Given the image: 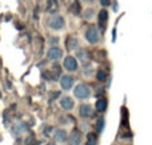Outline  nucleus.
<instances>
[{
  "label": "nucleus",
  "mask_w": 152,
  "mask_h": 145,
  "mask_svg": "<svg viewBox=\"0 0 152 145\" xmlns=\"http://www.w3.org/2000/svg\"><path fill=\"white\" fill-rule=\"evenodd\" d=\"M86 40L89 44H96L100 40V32L96 25H89L86 31Z\"/></svg>",
  "instance_id": "obj_1"
},
{
  "label": "nucleus",
  "mask_w": 152,
  "mask_h": 145,
  "mask_svg": "<svg viewBox=\"0 0 152 145\" xmlns=\"http://www.w3.org/2000/svg\"><path fill=\"white\" fill-rule=\"evenodd\" d=\"M64 24H66V20H64V17L60 15H53L48 19V27H50L51 29H53V31L61 29L64 27Z\"/></svg>",
  "instance_id": "obj_2"
},
{
  "label": "nucleus",
  "mask_w": 152,
  "mask_h": 145,
  "mask_svg": "<svg viewBox=\"0 0 152 145\" xmlns=\"http://www.w3.org/2000/svg\"><path fill=\"white\" fill-rule=\"evenodd\" d=\"M74 95H75V97H77V99H87L91 95V89H89V87L87 84L80 83V84L76 85V88L74 89Z\"/></svg>",
  "instance_id": "obj_3"
},
{
  "label": "nucleus",
  "mask_w": 152,
  "mask_h": 145,
  "mask_svg": "<svg viewBox=\"0 0 152 145\" xmlns=\"http://www.w3.org/2000/svg\"><path fill=\"white\" fill-rule=\"evenodd\" d=\"M64 68L69 72H75L77 69V60L74 56H67L64 59Z\"/></svg>",
  "instance_id": "obj_4"
},
{
  "label": "nucleus",
  "mask_w": 152,
  "mask_h": 145,
  "mask_svg": "<svg viewBox=\"0 0 152 145\" xmlns=\"http://www.w3.org/2000/svg\"><path fill=\"white\" fill-rule=\"evenodd\" d=\"M74 85V77L69 76V75H63L60 77V87L64 91H69Z\"/></svg>",
  "instance_id": "obj_5"
},
{
  "label": "nucleus",
  "mask_w": 152,
  "mask_h": 145,
  "mask_svg": "<svg viewBox=\"0 0 152 145\" xmlns=\"http://www.w3.org/2000/svg\"><path fill=\"white\" fill-rule=\"evenodd\" d=\"M47 56L51 60H59V59L63 57V49H60L59 47H51Z\"/></svg>",
  "instance_id": "obj_6"
},
{
  "label": "nucleus",
  "mask_w": 152,
  "mask_h": 145,
  "mask_svg": "<svg viewBox=\"0 0 152 145\" xmlns=\"http://www.w3.org/2000/svg\"><path fill=\"white\" fill-rule=\"evenodd\" d=\"M79 113L81 117H91L94 113V109L89 104H81L80 108H79Z\"/></svg>",
  "instance_id": "obj_7"
},
{
  "label": "nucleus",
  "mask_w": 152,
  "mask_h": 145,
  "mask_svg": "<svg viewBox=\"0 0 152 145\" xmlns=\"http://www.w3.org/2000/svg\"><path fill=\"white\" fill-rule=\"evenodd\" d=\"M74 100H72L71 97H68V96H64V97L60 99V105L63 109H66V111H71L72 108H74Z\"/></svg>",
  "instance_id": "obj_8"
},
{
  "label": "nucleus",
  "mask_w": 152,
  "mask_h": 145,
  "mask_svg": "<svg viewBox=\"0 0 152 145\" xmlns=\"http://www.w3.org/2000/svg\"><path fill=\"white\" fill-rule=\"evenodd\" d=\"M69 145H80L81 143V135L79 130H72V133L69 135L68 137Z\"/></svg>",
  "instance_id": "obj_9"
},
{
  "label": "nucleus",
  "mask_w": 152,
  "mask_h": 145,
  "mask_svg": "<svg viewBox=\"0 0 152 145\" xmlns=\"http://www.w3.org/2000/svg\"><path fill=\"white\" fill-rule=\"evenodd\" d=\"M53 137H55V140L59 141V143H64V141L67 140V132L64 129H58L55 132V135H53Z\"/></svg>",
  "instance_id": "obj_10"
},
{
  "label": "nucleus",
  "mask_w": 152,
  "mask_h": 145,
  "mask_svg": "<svg viewBox=\"0 0 152 145\" xmlns=\"http://www.w3.org/2000/svg\"><path fill=\"white\" fill-rule=\"evenodd\" d=\"M26 128L27 127L23 121H19L12 127V132H13V135H20V133H23L26 130Z\"/></svg>",
  "instance_id": "obj_11"
},
{
  "label": "nucleus",
  "mask_w": 152,
  "mask_h": 145,
  "mask_svg": "<svg viewBox=\"0 0 152 145\" xmlns=\"http://www.w3.org/2000/svg\"><path fill=\"white\" fill-rule=\"evenodd\" d=\"M67 47H68L69 49H76V48L79 47V40L74 36H69L68 40H67Z\"/></svg>",
  "instance_id": "obj_12"
},
{
  "label": "nucleus",
  "mask_w": 152,
  "mask_h": 145,
  "mask_svg": "<svg viewBox=\"0 0 152 145\" xmlns=\"http://www.w3.org/2000/svg\"><path fill=\"white\" fill-rule=\"evenodd\" d=\"M76 56H77V57L80 59L83 63H87V61L89 60V53L87 52L86 49H79L77 51V55H76Z\"/></svg>",
  "instance_id": "obj_13"
},
{
  "label": "nucleus",
  "mask_w": 152,
  "mask_h": 145,
  "mask_svg": "<svg viewBox=\"0 0 152 145\" xmlns=\"http://www.w3.org/2000/svg\"><path fill=\"white\" fill-rule=\"evenodd\" d=\"M83 17L86 20H92L95 17V9L94 8H86L83 12Z\"/></svg>",
  "instance_id": "obj_14"
},
{
  "label": "nucleus",
  "mask_w": 152,
  "mask_h": 145,
  "mask_svg": "<svg viewBox=\"0 0 152 145\" xmlns=\"http://www.w3.org/2000/svg\"><path fill=\"white\" fill-rule=\"evenodd\" d=\"M105 108H107V100L105 99H99V100L96 101V109L99 112H104Z\"/></svg>",
  "instance_id": "obj_15"
},
{
  "label": "nucleus",
  "mask_w": 152,
  "mask_h": 145,
  "mask_svg": "<svg viewBox=\"0 0 152 145\" xmlns=\"http://www.w3.org/2000/svg\"><path fill=\"white\" fill-rule=\"evenodd\" d=\"M107 19H108V12L105 9H102L99 13V23L103 24L104 21H107Z\"/></svg>",
  "instance_id": "obj_16"
},
{
  "label": "nucleus",
  "mask_w": 152,
  "mask_h": 145,
  "mask_svg": "<svg viewBox=\"0 0 152 145\" xmlns=\"http://www.w3.org/2000/svg\"><path fill=\"white\" fill-rule=\"evenodd\" d=\"M96 79L99 80V81H104V80L107 79V73H105L104 71H102V69H99V71L96 72Z\"/></svg>",
  "instance_id": "obj_17"
},
{
  "label": "nucleus",
  "mask_w": 152,
  "mask_h": 145,
  "mask_svg": "<svg viewBox=\"0 0 152 145\" xmlns=\"http://www.w3.org/2000/svg\"><path fill=\"white\" fill-rule=\"evenodd\" d=\"M103 127H104V119H99L97 120V124H96V130L97 133H100L103 130Z\"/></svg>",
  "instance_id": "obj_18"
},
{
  "label": "nucleus",
  "mask_w": 152,
  "mask_h": 145,
  "mask_svg": "<svg viewBox=\"0 0 152 145\" xmlns=\"http://www.w3.org/2000/svg\"><path fill=\"white\" fill-rule=\"evenodd\" d=\"M86 145H96V140H95L94 135H88V141H87Z\"/></svg>",
  "instance_id": "obj_19"
},
{
  "label": "nucleus",
  "mask_w": 152,
  "mask_h": 145,
  "mask_svg": "<svg viewBox=\"0 0 152 145\" xmlns=\"http://www.w3.org/2000/svg\"><path fill=\"white\" fill-rule=\"evenodd\" d=\"M100 1H102V5H104V7H107V5L111 4L110 0H100Z\"/></svg>",
  "instance_id": "obj_20"
},
{
  "label": "nucleus",
  "mask_w": 152,
  "mask_h": 145,
  "mask_svg": "<svg viewBox=\"0 0 152 145\" xmlns=\"http://www.w3.org/2000/svg\"><path fill=\"white\" fill-rule=\"evenodd\" d=\"M113 11H118V1H113Z\"/></svg>",
  "instance_id": "obj_21"
},
{
  "label": "nucleus",
  "mask_w": 152,
  "mask_h": 145,
  "mask_svg": "<svg viewBox=\"0 0 152 145\" xmlns=\"http://www.w3.org/2000/svg\"><path fill=\"white\" fill-rule=\"evenodd\" d=\"M84 3H87V4H92V3H95V0H83Z\"/></svg>",
  "instance_id": "obj_22"
},
{
  "label": "nucleus",
  "mask_w": 152,
  "mask_h": 145,
  "mask_svg": "<svg viewBox=\"0 0 152 145\" xmlns=\"http://www.w3.org/2000/svg\"><path fill=\"white\" fill-rule=\"evenodd\" d=\"M47 145H55V144H53V143H50V144H47Z\"/></svg>",
  "instance_id": "obj_23"
}]
</instances>
